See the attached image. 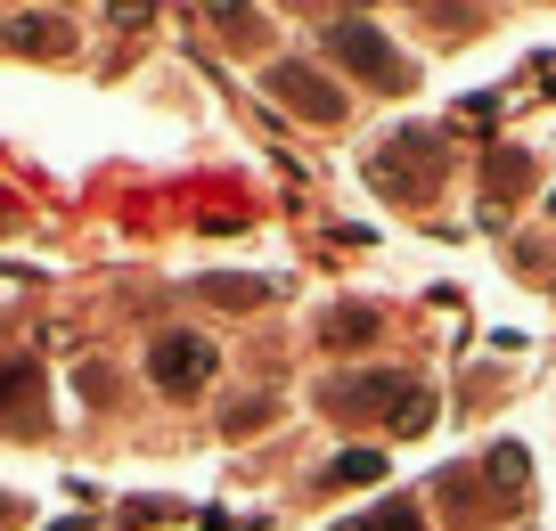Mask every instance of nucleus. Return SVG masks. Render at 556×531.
Listing matches in <instances>:
<instances>
[{"mask_svg":"<svg viewBox=\"0 0 556 531\" xmlns=\"http://www.w3.org/2000/svg\"><path fill=\"white\" fill-rule=\"evenodd\" d=\"M442 172H451V131H434V123H409V131H393L377 155H368V189L393 197V205H426Z\"/></svg>","mask_w":556,"mask_h":531,"instance_id":"f257e3e1","label":"nucleus"},{"mask_svg":"<svg viewBox=\"0 0 556 531\" xmlns=\"http://www.w3.org/2000/svg\"><path fill=\"white\" fill-rule=\"evenodd\" d=\"M328 409H336V417H393V433H426V426H434L426 384H417V377H393V368L328 384Z\"/></svg>","mask_w":556,"mask_h":531,"instance_id":"f03ea898","label":"nucleus"},{"mask_svg":"<svg viewBox=\"0 0 556 531\" xmlns=\"http://www.w3.org/2000/svg\"><path fill=\"white\" fill-rule=\"evenodd\" d=\"M328 58H344V66L361 74V83H377V90H409V83H417L409 58H401L368 17H336V25H328Z\"/></svg>","mask_w":556,"mask_h":531,"instance_id":"7ed1b4c3","label":"nucleus"},{"mask_svg":"<svg viewBox=\"0 0 556 531\" xmlns=\"http://www.w3.org/2000/svg\"><path fill=\"white\" fill-rule=\"evenodd\" d=\"M148 377H156L164 393H205V384H213V343L205 336H156Z\"/></svg>","mask_w":556,"mask_h":531,"instance_id":"20e7f679","label":"nucleus"},{"mask_svg":"<svg viewBox=\"0 0 556 531\" xmlns=\"http://www.w3.org/2000/svg\"><path fill=\"white\" fill-rule=\"evenodd\" d=\"M270 90L295 106V115H312V123H336V115H344V90L319 83L312 66H278V74H270Z\"/></svg>","mask_w":556,"mask_h":531,"instance_id":"39448f33","label":"nucleus"},{"mask_svg":"<svg viewBox=\"0 0 556 531\" xmlns=\"http://www.w3.org/2000/svg\"><path fill=\"white\" fill-rule=\"evenodd\" d=\"M34 401H41V368L34 361H9V368H0V426H9V433H41Z\"/></svg>","mask_w":556,"mask_h":531,"instance_id":"423d86ee","label":"nucleus"},{"mask_svg":"<svg viewBox=\"0 0 556 531\" xmlns=\"http://www.w3.org/2000/svg\"><path fill=\"white\" fill-rule=\"evenodd\" d=\"M523 466H532V458H523L516 442L483 450V475H491V491H500V498H516V491H523Z\"/></svg>","mask_w":556,"mask_h":531,"instance_id":"0eeeda50","label":"nucleus"},{"mask_svg":"<svg viewBox=\"0 0 556 531\" xmlns=\"http://www.w3.org/2000/svg\"><path fill=\"white\" fill-rule=\"evenodd\" d=\"M336 531H426V523H417V507H401V498H384V507L352 515V523H336Z\"/></svg>","mask_w":556,"mask_h":531,"instance_id":"6e6552de","label":"nucleus"},{"mask_svg":"<svg viewBox=\"0 0 556 531\" xmlns=\"http://www.w3.org/2000/svg\"><path fill=\"white\" fill-rule=\"evenodd\" d=\"M328 482H352V491H361V482H384V450H344V458L328 466Z\"/></svg>","mask_w":556,"mask_h":531,"instance_id":"1a4fd4ad","label":"nucleus"},{"mask_svg":"<svg viewBox=\"0 0 556 531\" xmlns=\"http://www.w3.org/2000/svg\"><path fill=\"white\" fill-rule=\"evenodd\" d=\"M9 41H17V50H66V25H58V17H17Z\"/></svg>","mask_w":556,"mask_h":531,"instance_id":"9d476101","label":"nucleus"},{"mask_svg":"<svg viewBox=\"0 0 556 531\" xmlns=\"http://www.w3.org/2000/svg\"><path fill=\"white\" fill-rule=\"evenodd\" d=\"M434 491H442V507H451V515H458V523H475V515H483V507H491V498H483V491H475V482H467V475H442V482H434Z\"/></svg>","mask_w":556,"mask_h":531,"instance_id":"9b49d317","label":"nucleus"},{"mask_svg":"<svg viewBox=\"0 0 556 531\" xmlns=\"http://www.w3.org/2000/svg\"><path fill=\"white\" fill-rule=\"evenodd\" d=\"M368 327H377V311H368V303L328 311V343H368Z\"/></svg>","mask_w":556,"mask_h":531,"instance_id":"f8f14e48","label":"nucleus"},{"mask_svg":"<svg viewBox=\"0 0 556 531\" xmlns=\"http://www.w3.org/2000/svg\"><path fill=\"white\" fill-rule=\"evenodd\" d=\"M523 189V155H500V164H491V197H516Z\"/></svg>","mask_w":556,"mask_h":531,"instance_id":"ddd939ff","label":"nucleus"},{"mask_svg":"<svg viewBox=\"0 0 556 531\" xmlns=\"http://www.w3.org/2000/svg\"><path fill=\"white\" fill-rule=\"evenodd\" d=\"M205 294H222V303H262V287H254V278H213Z\"/></svg>","mask_w":556,"mask_h":531,"instance_id":"4468645a","label":"nucleus"},{"mask_svg":"<svg viewBox=\"0 0 556 531\" xmlns=\"http://www.w3.org/2000/svg\"><path fill=\"white\" fill-rule=\"evenodd\" d=\"M9 523H25V507H17L9 491H0V531H9Z\"/></svg>","mask_w":556,"mask_h":531,"instance_id":"2eb2a0df","label":"nucleus"},{"mask_svg":"<svg viewBox=\"0 0 556 531\" xmlns=\"http://www.w3.org/2000/svg\"><path fill=\"white\" fill-rule=\"evenodd\" d=\"M548 213H556V197H548Z\"/></svg>","mask_w":556,"mask_h":531,"instance_id":"dca6fc26","label":"nucleus"}]
</instances>
